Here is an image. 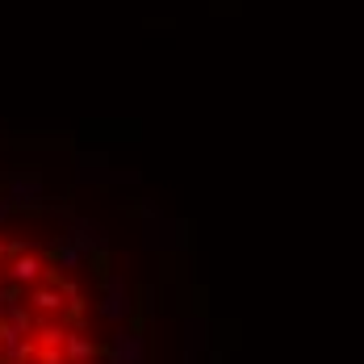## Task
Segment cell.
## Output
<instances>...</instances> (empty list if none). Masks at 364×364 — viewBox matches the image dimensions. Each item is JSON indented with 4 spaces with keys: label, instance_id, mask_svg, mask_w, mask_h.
<instances>
[{
    "label": "cell",
    "instance_id": "6da1fadb",
    "mask_svg": "<svg viewBox=\"0 0 364 364\" xmlns=\"http://www.w3.org/2000/svg\"><path fill=\"white\" fill-rule=\"evenodd\" d=\"M126 314H130L126 281H122V277H109V281H105V301H101V318H109V323H122Z\"/></svg>",
    "mask_w": 364,
    "mask_h": 364
},
{
    "label": "cell",
    "instance_id": "7a4b0ae2",
    "mask_svg": "<svg viewBox=\"0 0 364 364\" xmlns=\"http://www.w3.org/2000/svg\"><path fill=\"white\" fill-rule=\"evenodd\" d=\"M109 364H143V335L117 331V339L109 348Z\"/></svg>",
    "mask_w": 364,
    "mask_h": 364
},
{
    "label": "cell",
    "instance_id": "3957f363",
    "mask_svg": "<svg viewBox=\"0 0 364 364\" xmlns=\"http://www.w3.org/2000/svg\"><path fill=\"white\" fill-rule=\"evenodd\" d=\"M9 281H13V285H38V281H42V259L30 255V252L13 255V264H9Z\"/></svg>",
    "mask_w": 364,
    "mask_h": 364
},
{
    "label": "cell",
    "instance_id": "277c9868",
    "mask_svg": "<svg viewBox=\"0 0 364 364\" xmlns=\"http://www.w3.org/2000/svg\"><path fill=\"white\" fill-rule=\"evenodd\" d=\"M63 306H68V293H63L59 281H55V285H38V289H34V310L55 314V310H63Z\"/></svg>",
    "mask_w": 364,
    "mask_h": 364
},
{
    "label": "cell",
    "instance_id": "5b68a950",
    "mask_svg": "<svg viewBox=\"0 0 364 364\" xmlns=\"http://www.w3.org/2000/svg\"><path fill=\"white\" fill-rule=\"evenodd\" d=\"M63 356H68V364H88L92 356H97V343H92L88 335L72 331V335H68V343H63Z\"/></svg>",
    "mask_w": 364,
    "mask_h": 364
},
{
    "label": "cell",
    "instance_id": "8992f818",
    "mask_svg": "<svg viewBox=\"0 0 364 364\" xmlns=\"http://www.w3.org/2000/svg\"><path fill=\"white\" fill-rule=\"evenodd\" d=\"M68 335H72V331H63V327H42L38 331V348H63Z\"/></svg>",
    "mask_w": 364,
    "mask_h": 364
},
{
    "label": "cell",
    "instance_id": "52a82bcc",
    "mask_svg": "<svg viewBox=\"0 0 364 364\" xmlns=\"http://www.w3.org/2000/svg\"><path fill=\"white\" fill-rule=\"evenodd\" d=\"M55 264H59V268H75V264H80V247H75V243H63V247L55 252Z\"/></svg>",
    "mask_w": 364,
    "mask_h": 364
}]
</instances>
